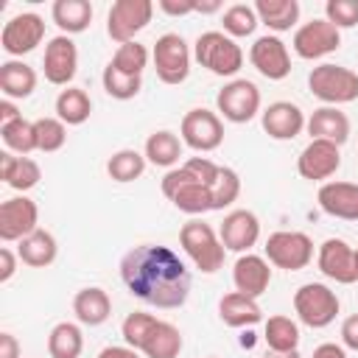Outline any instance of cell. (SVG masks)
I'll list each match as a JSON object with an SVG mask.
<instances>
[{"instance_id": "cell-56", "label": "cell", "mask_w": 358, "mask_h": 358, "mask_svg": "<svg viewBox=\"0 0 358 358\" xmlns=\"http://www.w3.org/2000/svg\"><path fill=\"white\" fill-rule=\"evenodd\" d=\"M210 358H215V355H210Z\"/></svg>"}, {"instance_id": "cell-41", "label": "cell", "mask_w": 358, "mask_h": 358, "mask_svg": "<svg viewBox=\"0 0 358 358\" xmlns=\"http://www.w3.org/2000/svg\"><path fill=\"white\" fill-rule=\"evenodd\" d=\"M109 64H115L117 70H123L129 76H143V70L148 64V50L140 42H126V45H120L115 50V56H112Z\"/></svg>"}, {"instance_id": "cell-30", "label": "cell", "mask_w": 358, "mask_h": 358, "mask_svg": "<svg viewBox=\"0 0 358 358\" xmlns=\"http://www.w3.org/2000/svg\"><path fill=\"white\" fill-rule=\"evenodd\" d=\"M92 112V101L81 87H67L56 98V117L64 126H81Z\"/></svg>"}, {"instance_id": "cell-47", "label": "cell", "mask_w": 358, "mask_h": 358, "mask_svg": "<svg viewBox=\"0 0 358 358\" xmlns=\"http://www.w3.org/2000/svg\"><path fill=\"white\" fill-rule=\"evenodd\" d=\"M157 6L165 14H171V17H185V14H193L196 11V3L193 0H159Z\"/></svg>"}, {"instance_id": "cell-39", "label": "cell", "mask_w": 358, "mask_h": 358, "mask_svg": "<svg viewBox=\"0 0 358 358\" xmlns=\"http://www.w3.org/2000/svg\"><path fill=\"white\" fill-rule=\"evenodd\" d=\"M157 324H159V319H157V316H151V313H143V310L129 313V316L123 319V324H120V333H123L126 347L143 350V347H145V341H148V336L154 333V327H157Z\"/></svg>"}, {"instance_id": "cell-14", "label": "cell", "mask_w": 358, "mask_h": 358, "mask_svg": "<svg viewBox=\"0 0 358 358\" xmlns=\"http://www.w3.org/2000/svg\"><path fill=\"white\" fill-rule=\"evenodd\" d=\"M316 266L319 271L333 280V282H341V285H350L358 280V268H355V249L341 241V238H327L322 246H319V255H316Z\"/></svg>"}, {"instance_id": "cell-25", "label": "cell", "mask_w": 358, "mask_h": 358, "mask_svg": "<svg viewBox=\"0 0 358 358\" xmlns=\"http://www.w3.org/2000/svg\"><path fill=\"white\" fill-rule=\"evenodd\" d=\"M0 90L8 101H20L28 98L36 90V70L25 62L8 59L0 64Z\"/></svg>"}, {"instance_id": "cell-6", "label": "cell", "mask_w": 358, "mask_h": 358, "mask_svg": "<svg viewBox=\"0 0 358 358\" xmlns=\"http://www.w3.org/2000/svg\"><path fill=\"white\" fill-rule=\"evenodd\" d=\"M263 249H266V260L285 271H299L313 260V241L296 229L271 232Z\"/></svg>"}, {"instance_id": "cell-51", "label": "cell", "mask_w": 358, "mask_h": 358, "mask_svg": "<svg viewBox=\"0 0 358 358\" xmlns=\"http://www.w3.org/2000/svg\"><path fill=\"white\" fill-rule=\"evenodd\" d=\"M98 358H140L134 347H103Z\"/></svg>"}, {"instance_id": "cell-38", "label": "cell", "mask_w": 358, "mask_h": 358, "mask_svg": "<svg viewBox=\"0 0 358 358\" xmlns=\"http://www.w3.org/2000/svg\"><path fill=\"white\" fill-rule=\"evenodd\" d=\"M101 81H103L106 95H112V98H117V101L134 98V95L140 92V87H143V76H129V73L117 70L115 64H106V67H103Z\"/></svg>"}, {"instance_id": "cell-3", "label": "cell", "mask_w": 358, "mask_h": 358, "mask_svg": "<svg viewBox=\"0 0 358 358\" xmlns=\"http://www.w3.org/2000/svg\"><path fill=\"white\" fill-rule=\"evenodd\" d=\"M193 56L213 76H235L243 67V50H241V45L232 36H227L224 31H204L196 39Z\"/></svg>"}, {"instance_id": "cell-50", "label": "cell", "mask_w": 358, "mask_h": 358, "mask_svg": "<svg viewBox=\"0 0 358 358\" xmlns=\"http://www.w3.org/2000/svg\"><path fill=\"white\" fill-rule=\"evenodd\" d=\"M310 358H347V350L341 344H336V341H324V344H319L313 350Z\"/></svg>"}, {"instance_id": "cell-55", "label": "cell", "mask_w": 358, "mask_h": 358, "mask_svg": "<svg viewBox=\"0 0 358 358\" xmlns=\"http://www.w3.org/2000/svg\"><path fill=\"white\" fill-rule=\"evenodd\" d=\"M355 268H358V249H355Z\"/></svg>"}, {"instance_id": "cell-28", "label": "cell", "mask_w": 358, "mask_h": 358, "mask_svg": "<svg viewBox=\"0 0 358 358\" xmlns=\"http://www.w3.org/2000/svg\"><path fill=\"white\" fill-rule=\"evenodd\" d=\"M50 17L62 28V34H81L92 22V6L87 0H56L50 6Z\"/></svg>"}, {"instance_id": "cell-15", "label": "cell", "mask_w": 358, "mask_h": 358, "mask_svg": "<svg viewBox=\"0 0 358 358\" xmlns=\"http://www.w3.org/2000/svg\"><path fill=\"white\" fill-rule=\"evenodd\" d=\"M249 62L268 81H282L291 73V53H288L285 42L274 34H266V36L255 39V45L249 50Z\"/></svg>"}, {"instance_id": "cell-16", "label": "cell", "mask_w": 358, "mask_h": 358, "mask_svg": "<svg viewBox=\"0 0 358 358\" xmlns=\"http://www.w3.org/2000/svg\"><path fill=\"white\" fill-rule=\"evenodd\" d=\"M42 67H45V78L56 87H64L73 81L76 70H78V48L67 34L53 36L45 45V56H42Z\"/></svg>"}, {"instance_id": "cell-24", "label": "cell", "mask_w": 358, "mask_h": 358, "mask_svg": "<svg viewBox=\"0 0 358 358\" xmlns=\"http://www.w3.org/2000/svg\"><path fill=\"white\" fill-rule=\"evenodd\" d=\"M218 316L227 327H252L263 319V310L255 296H246L241 291L224 294L218 302Z\"/></svg>"}, {"instance_id": "cell-23", "label": "cell", "mask_w": 358, "mask_h": 358, "mask_svg": "<svg viewBox=\"0 0 358 358\" xmlns=\"http://www.w3.org/2000/svg\"><path fill=\"white\" fill-rule=\"evenodd\" d=\"M73 313L81 324L87 327H98L103 324L109 316H112V299L103 288L98 285H90V288H81L76 296H73Z\"/></svg>"}, {"instance_id": "cell-32", "label": "cell", "mask_w": 358, "mask_h": 358, "mask_svg": "<svg viewBox=\"0 0 358 358\" xmlns=\"http://www.w3.org/2000/svg\"><path fill=\"white\" fill-rule=\"evenodd\" d=\"M84 350L81 327L73 322H59L48 336V352L50 358H78Z\"/></svg>"}, {"instance_id": "cell-9", "label": "cell", "mask_w": 358, "mask_h": 358, "mask_svg": "<svg viewBox=\"0 0 358 358\" xmlns=\"http://www.w3.org/2000/svg\"><path fill=\"white\" fill-rule=\"evenodd\" d=\"M154 70L162 84H182L190 76V48L179 34H162L154 42Z\"/></svg>"}, {"instance_id": "cell-33", "label": "cell", "mask_w": 358, "mask_h": 358, "mask_svg": "<svg viewBox=\"0 0 358 358\" xmlns=\"http://www.w3.org/2000/svg\"><path fill=\"white\" fill-rule=\"evenodd\" d=\"M140 352H145V358H176L182 352V333H179V327L159 319V324L154 327V333L148 336V341H145V347Z\"/></svg>"}, {"instance_id": "cell-12", "label": "cell", "mask_w": 358, "mask_h": 358, "mask_svg": "<svg viewBox=\"0 0 358 358\" xmlns=\"http://www.w3.org/2000/svg\"><path fill=\"white\" fill-rule=\"evenodd\" d=\"M39 207L28 196H14L0 204V241H22L39 227Z\"/></svg>"}, {"instance_id": "cell-7", "label": "cell", "mask_w": 358, "mask_h": 358, "mask_svg": "<svg viewBox=\"0 0 358 358\" xmlns=\"http://www.w3.org/2000/svg\"><path fill=\"white\" fill-rule=\"evenodd\" d=\"M151 17H154L151 0H117L106 14V34L117 45L134 42V34H140L151 22Z\"/></svg>"}, {"instance_id": "cell-5", "label": "cell", "mask_w": 358, "mask_h": 358, "mask_svg": "<svg viewBox=\"0 0 358 358\" xmlns=\"http://www.w3.org/2000/svg\"><path fill=\"white\" fill-rule=\"evenodd\" d=\"M338 308H341V302H338L336 291H330L324 282H305L294 291V310H296L299 322L313 330L327 327L336 319Z\"/></svg>"}, {"instance_id": "cell-54", "label": "cell", "mask_w": 358, "mask_h": 358, "mask_svg": "<svg viewBox=\"0 0 358 358\" xmlns=\"http://www.w3.org/2000/svg\"><path fill=\"white\" fill-rule=\"evenodd\" d=\"M266 358H302L296 350H291V352H268Z\"/></svg>"}, {"instance_id": "cell-31", "label": "cell", "mask_w": 358, "mask_h": 358, "mask_svg": "<svg viewBox=\"0 0 358 358\" xmlns=\"http://www.w3.org/2000/svg\"><path fill=\"white\" fill-rule=\"evenodd\" d=\"M182 157V140L168 131V129H159L154 134H148L145 140V159L151 165H159V168H171L176 165Z\"/></svg>"}, {"instance_id": "cell-19", "label": "cell", "mask_w": 358, "mask_h": 358, "mask_svg": "<svg viewBox=\"0 0 358 358\" xmlns=\"http://www.w3.org/2000/svg\"><path fill=\"white\" fill-rule=\"evenodd\" d=\"M260 123H263V131L271 140H294L308 126L305 112L296 103H291V101H274V103H268L263 109Z\"/></svg>"}, {"instance_id": "cell-2", "label": "cell", "mask_w": 358, "mask_h": 358, "mask_svg": "<svg viewBox=\"0 0 358 358\" xmlns=\"http://www.w3.org/2000/svg\"><path fill=\"white\" fill-rule=\"evenodd\" d=\"M179 246L185 249V255L193 260V266L204 274H215L224 266V243L215 235V229L199 218H190L187 224H182L179 229Z\"/></svg>"}, {"instance_id": "cell-53", "label": "cell", "mask_w": 358, "mask_h": 358, "mask_svg": "<svg viewBox=\"0 0 358 358\" xmlns=\"http://www.w3.org/2000/svg\"><path fill=\"white\" fill-rule=\"evenodd\" d=\"M193 3H196V11H201V14H213V11H218V8H221V0H207V3L193 0Z\"/></svg>"}, {"instance_id": "cell-18", "label": "cell", "mask_w": 358, "mask_h": 358, "mask_svg": "<svg viewBox=\"0 0 358 358\" xmlns=\"http://www.w3.org/2000/svg\"><path fill=\"white\" fill-rule=\"evenodd\" d=\"M218 238L224 243V249L229 252H249L257 238H260V221L252 210H232L224 215L221 221V229H218Z\"/></svg>"}, {"instance_id": "cell-48", "label": "cell", "mask_w": 358, "mask_h": 358, "mask_svg": "<svg viewBox=\"0 0 358 358\" xmlns=\"http://www.w3.org/2000/svg\"><path fill=\"white\" fill-rule=\"evenodd\" d=\"M17 257H20V255H14L8 246L0 249V282H8V280L14 277V271H17Z\"/></svg>"}, {"instance_id": "cell-4", "label": "cell", "mask_w": 358, "mask_h": 358, "mask_svg": "<svg viewBox=\"0 0 358 358\" xmlns=\"http://www.w3.org/2000/svg\"><path fill=\"white\" fill-rule=\"evenodd\" d=\"M308 87L310 92L324 101L327 106H338V103H350L358 98V73L341 64H319L310 70L308 76Z\"/></svg>"}, {"instance_id": "cell-35", "label": "cell", "mask_w": 358, "mask_h": 358, "mask_svg": "<svg viewBox=\"0 0 358 358\" xmlns=\"http://www.w3.org/2000/svg\"><path fill=\"white\" fill-rule=\"evenodd\" d=\"M263 338H266V344H268L271 352H291L299 344V327L288 316H268L266 330H263Z\"/></svg>"}, {"instance_id": "cell-42", "label": "cell", "mask_w": 358, "mask_h": 358, "mask_svg": "<svg viewBox=\"0 0 358 358\" xmlns=\"http://www.w3.org/2000/svg\"><path fill=\"white\" fill-rule=\"evenodd\" d=\"M36 123V143H39V151L45 154H53L64 145L67 140V126L59 120V117H39L34 120Z\"/></svg>"}, {"instance_id": "cell-13", "label": "cell", "mask_w": 358, "mask_h": 358, "mask_svg": "<svg viewBox=\"0 0 358 358\" xmlns=\"http://www.w3.org/2000/svg\"><path fill=\"white\" fill-rule=\"evenodd\" d=\"M42 39H45V20L39 14H34V11L11 17L3 25V34H0V45H3V50L8 56L31 53Z\"/></svg>"}, {"instance_id": "cell-10", "label": "cell", "mask_w": 358, "mask_h": 358, "mask_svg": "<svg viewBox=\"0 0 358 358\" xmlns=\"http://www.w3.org/2000/svg\"><path fill=\"white\" fill-rule=\"evenodd\" d=\"M182 143L193 151H215L224 143V123L210 109H190L179 126Z\"/></svg>"}, {"instance_id": "cell-34", "label": "cell", "mask_w": 358, "mask_h": 358, "mask_svg": "<svg viewBox=\"0 0 358 358\" xmlns=\"http://www.w3.org/2000/svg\"><path fill=\"white\" fill-rule=\"evenodd\" d=\"M0 137L6 143L8 151L25 157L31 151H39V143H36V123L34 120H25V117H17L6 126H0Z\"/></svg>"}, {"instance_id": "cell-49", "label": "cell", "mask_w": 358, "mask_h": 358, "mask_svg": "<svg viewBox=\"0 0 358 358\" xmlns=\"http://www.w3.org/2000/svg\"><path fill=\"white\" fill-rule=\"evenodd\" d=\"M0 358H20V341L8 330L0 333Z\"/></svg>"}, {"instance_id": "cell-8", "label": "cell", "mask_w": 358, "mask_h": 358, "mask_svg": "<svg viewBox=\"0 0 358 358\" xmlns=\"http://www.w3.org/2000/svg\"><path fill=\"white\" fill-rule=\"evenodd\" d=\"M215 106L229 123H249L260 112V90L249 78H232L215 95Z\"/></svg>"}, {"instance_id": "cell-21", "label": "cell", "mask_w": 358, "mask_h": 358, "mask_svg": "<svg viewBox=\"0 0 358 358\" xmlns=\"http://www.w3.org/2000/svg\"><path fill=\"white\" fill-rule=\"evenodd\" d=\"M319 207L341 221H358V185L355 182H324L316 193Z\"/></svg>"}, {"instance_id": "cell-46", "label": "cell", "mask_w": 358, "mask_h": 358, "mask_svg": "<svg viewBox=\"0 0 358 358\" xmlns=\"http://www.w3.org/2000/svg\"><path fill=\"white\" fill-rule=\"evenodd\" d=\"M341 347L358 352V313H352L341 322Z\"/></svg>"}, {"instance_id": "cell-36", "label": "cell", "mask_w": 358, "mask_h": 358, "mask_svg": "<svg viewBox=\"0 0 358 358\" xmlns=\"http://www.w3.org/2000/svg\"><path fill=\"white\" fill-rule=\"evenodd\" d=\"M143 171H145V154H140V151H134V148H120V151H115V154L109 157V162H106V173H109L115 182H120V185L140 179Z\"/></svg>"}, {"instance_id": "cell-1", "label": "cell", "mask_w": 358, "mask_h": 358, "mask_svg": "<svg viewBox=\"0 0 358 358\" xmlns=\"http://www.w3.org/2000/svg\"><path fill=\"white\" fill-rule=\"evenodd\" d=\"M123 285L145 305L173 310L190 296V271L182 257L159 243H143L123 255L120 260Z\"/></svg>"}, {"instance_id": "cell-40", "label": "cell", "mask_w": 358, "mask_h": 358, "mask_svg": "<svg viewBox=\"0 0 358 358\" xmlns=\"http://www.w3.org/2000/svg\"><path fill=\"white\" fill-rule=\"evenodd\" d=\"M224 34L227 36H249V34H255V28L260 25V20H257V11H255V6H246V3H235V6H229L227 11H224Z\"/></svg>"}, {"instance_id": "cell-17", "label": "cell", "mask_w": 358, "mask_h": 358, "mask_svg": "<svg viewBox=\"0 0 358 358\" xmlns=\"http://www.w3.org/2000/svg\"><path fill=\"white\" fill-rule=\"evenodd\" d=\"M338 165H341V151L336 143H327V140H310L296 157L299 176L310 182L330 179L338 171Z\"/></svg>"}, {"instance_id": "cell-27", "label": "cell", "mask_w": 358, "mask_h": 358, "mask_svg": "<svg viewBox=\"0 0 358 358\" xmlns=\"http://www.w3.org/2000/svg\"><path fill=\"white\" fill-rule=\"evenodd\" d=\"M56 252H59L56 238H53L48 229L31 232V235L22 238L20 246H17L20 260H22L25 266H31V268H45V266H50V263L56 260Z\"/></svg>"}, {"instance_id": "cell-43", "label": "cell", "mask_w": 358, "mask_h": 358, "mask_svg": "<svg viewBox=\"0 0 358 358\" xmlns=\"http://www.w3.org/2000/svg\"><path fill=\"white\" fill-rule=\"evenodd\" d=\"M238 196H241V176H238L232 168H224V165H221L218 182L213 185V210L229 207Z\"/></svg>"}, {"instance_id": "cell-20", "label": "cell", "mask_w": 358, "mask_h": 358, "mask_svg": "<svg viewBox=\"0 0 358 358\" xmlns=\"http://www.w3.org/2000/svg\"><path fill=\"white\" fill-rule=\"evenodd\" d=\"M232 282H235V291L246 294V296H263L268 282H271V268H268V260L260 257V255H241L232 266Z\"/></svg>"}, {"instance_id": "cell-37", "label": "cell", "mask_w": 358, "mask_h": 358, "mask_svg": "<svg viewBox=\"0 0 358 358\" xmlns=\"http://www.w3.org/2000/svg\"><path fill=\"white\" fill-rule=\"evenodd\" d=\"M171 201L176 210H182L187 215H201V213L213 210V187L199 185V182H187L171 196Z\"/></svg>"}, {"instance_id": "cell-11", "label": "cell", "mask_w": 358, "mask_h": 358, "mask_svg": "<svg viewBox=\"0 0 358 358\" xmlns=\"http://www.w3.org/2000/svg\"><path fill=\"white\" fill-rule=\"evenodd\" d=\"M291 45L299 59H322L341 48V31L327 20H310L296 28Z\"/></svg>"}, {"instance_id": "cell-29", "label": "cell", "mask_w": 358, "mask_h": 358, "mask_svg": "<svg viewBox=\"0 0 358 358\" xmlns=\"http://www.w3.org/2000/svg\"><path fill=\"white\" fill-rule=\"evenodd\" d=\"M257 20L268 28V31H291L299 20V3L296 0H257L255 3Z\"/></svg>"}, {"instance_id": "cell-44", "label": "cell", "mask_w": 358, "mask_h": 358, "mask_svg": "<svg viewBox=\"0 0 358 358\" xmlns=\"http://www.w3.org/2000/svg\"><path fill=\"white\" fill-rule=\"evenodd\" d=\"M324 20L333 22L338 31L358 25V0H327L324 3Z\"/></svg>"}, {"instance_id": "cell-52", "label": "cell", "mask_w": 358, "mask_h": 358, "mask_svg": "<svg viewBox=\"0 0 358 358\" xmlns=\"http://www.w3.org/2000/svg\"><path fill=\"white\" fill-rule=\"evenodd\" d=\"M17 117H22V115H20V109L14 106V101L3 98V101H0V126L11 123V120H17Z\"/></svg>"}, {"instance_id": "cell-22", "label": "cell", "mask_w": 358, "mask_h": 358, "mask_svg": "<svg viewBox=\"0 0 358 358\" xmlns=\"http://www.w3.org/2000/svg\"><path fill=\"white\" fill-rule=\"evenodd\" d=\"M305 129H308L310 140H327V143H336L341 148L350 137V117L338 106H319L308 117Z\"/></svg>"}, {"instance_id": "cell-45", "label": "cell", "mask_w": 358, "mask_h": 358, "mask_svg": "<svg viewBox=\"0 0 358 358\" xmlns=\"http://www.w3.org/2000/svg\"><path fill=\"white\" fill-rule=\"evenodd\" d=\"M185 168L190 171V176H193L199 185H207V187H213V185L218 182V173H221V165H215V162L207 159V157H190V159L185 162Z\"/></svg>"}, {"instance_id": "cell-26", "label": "cell", "mask_w": 358, "mask_h": 358, "mask_svg": "<svg viewBox=\"0 0 358 358\" xmlns=\"http://www.w3.org/2000/svg\"><path fill=\"white\" fill-rule=\"evenodd\" d=\"M0 176H3V182L8 187L25 193V190L39 185L42 168L31 157H14L11 151H6V154H0Z\"/></svg>"}]
</instances>
